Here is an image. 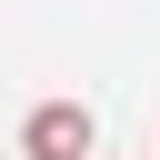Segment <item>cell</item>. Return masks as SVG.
<instances>
[{"label":"cell","instance_id":"6da1fadb","mask_svg":"<svg viewBox=\"0 0 160 160\" xmlns=\"http://www.w3.org/2000/svg\"><path fill=\"white\" fill-rule=\"evenodd\" d=\"M20 160H100V120L80 100H40L20 120Z\"/></svg>","mask_w":160,"mask_h":160}]
</instances>
